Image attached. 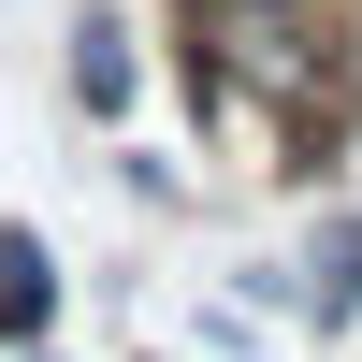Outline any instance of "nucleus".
Segmentation results:
<instances>
[{
    "label": "nucleus",
    "mask_w": 362,
    "mask_h": 362,
    "mask_svg": "<svg viewBox=\"0 0 362 362\" xmlns=\"http://www.w3.org/2000/svg\"><path fill=\"white\" fill-rule=\"evenodd\" d=\"M58 73H73V116H102V131H116V116L145 102V44H131V15H116V0H87Z\"/></svg>",
    "instance_id": "2"
},
{
    "label": "nucleus",
    "mask_w": 362,
    "mask_h": 362,
    "mask_svg": "<svg viewBox=\"0 0 362 362\" xmlns=\"http://www.w3.org/2000/svg\"><path fill=\"white\" fill-rule=\"evenodd\" d=\"M58 290H73V276H58L44 232H0V348H44L58 334Z\"/></svg>",
    "instance_id": "4"
},
{
    "label": "nucleus",
    "mask_w": 362,
    "mask_h": 362,
    "mask_svg": "<svg viewBox=\"0 0 362 362\" xmlns=\"http://www.w3.org/2000/svg\"><path fill=\"white\" fill-rule=\"evenodd\" d=\"M290 276H305V334H348V319H362V218H348V203L305 232V261H290Z\"/></svg>",
    "instance_id": "3"
},
{
    "label": "nucleus",
    "mask_w": 362,
    "mask_h": 362,
    "mask_svg": "<svg viewBox=\"0 0 362 362\" xmlns=\"http://www.w3.org/2000/svg\"><path fill=\"white\" fill-rule=\"evenodd\" d=\"M189 73H203V116H232V87H261V116L290 131V174L334 160L348 131V44L319 0H218L189 15Z\"/></svg>",
    "instance_id": "1"
}]
</instances>
